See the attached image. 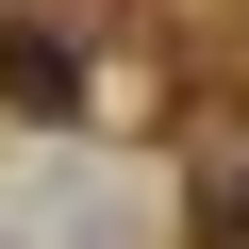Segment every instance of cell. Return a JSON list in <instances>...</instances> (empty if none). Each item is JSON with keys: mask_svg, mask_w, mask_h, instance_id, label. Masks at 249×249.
Wrapping results in <instances>:
<instances>
[{"mask_svg": "<svg viewBox=\"0 0 249 249\" xmlns=\"http://www.w3.org/2000/svg\"><path fill=\"white\" fill-rule=\"evenodd\" d=\"M67 100H83V50L17 17V34H0V116H67Z\"/></svg>", "mask_w": 249, "mask_h": 249, "instance_id": "6da1fadb", "label": "cell"}, {"mask_svg": "<svg viewBox=\"0 0 249 249\" xmlns=\"http://www.w3.org/2000/svg\"><path fill=\"white\" fill-rule=\"evenodd\" d=\"M183 249H249V150H232V166H199V199H183Z\"/></svg>", "mask_w": 249, "mask_h": 249, "instance_id": "7a4b0ae2", "label": "cell"}]
</instances>
